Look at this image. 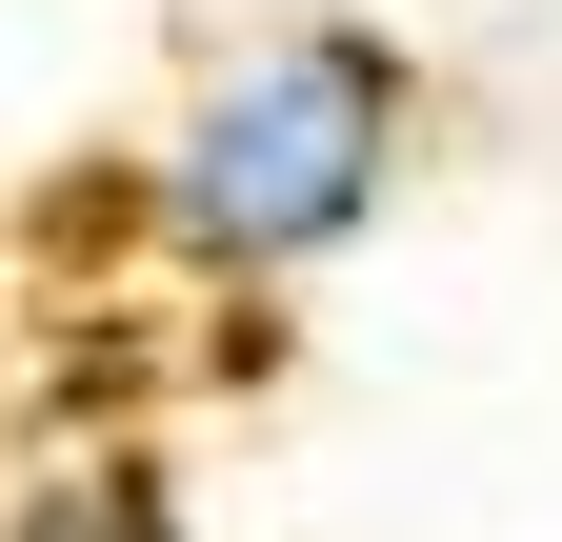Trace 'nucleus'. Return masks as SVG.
Wrapping results in <instances>:
<instances>
[{
  "instance_id": "1",
  "label": "nucleus",
  "mask_w": 562,
  "mask_h": 542,
  "mask_svg": "<svg viewBox=\"0 0 562 542\" xmlns=\"http://www.w3.org/2000/svg\"><path fill=\"white\" fill-rule=\"evenodd\" d=\"M402 142H422V60L402 21H241L201 81L140 121V241L222 302H281L322 261H362V222L402 201Z\"/></svg>"
},
{
  "instance_id": "2",
  "label": "nucleus",
  "mask_w": 562,
  "mask_h": 542,
  "mask_svg": "<svg viewBox=\"0 0 562 542\" xmlns=\"http://www.w3.org/2000/svg\"><path fill=\"white\" fill-rule=\"evenodd\" d=\"M0 542H201V503H181L161 442H60L0 483Z\"/></svg>"
}]
</instances>
